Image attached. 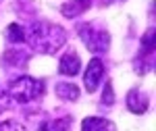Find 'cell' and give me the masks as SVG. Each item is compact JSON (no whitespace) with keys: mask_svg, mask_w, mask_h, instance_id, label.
<instances>
[{"mask_svg":"<svg viewBox=\"0 0 156 131\" xmlns=\"http://www.w3.org/2000/svg\"><path fill=\"white\" fill-rule=\"evenodd\" d=\"M56 96L62 98V100H71L73 102V100L79 98V87L75 83H67V81L65 83H58L56 85Z\"/></svg>","mask_w":156,"mask_h":131,"instance_id":"obj_9","label":"cell"},{"mask_svg":"<svg viewBox=\"0 0 156 131\" xmlns=\"http://www.w3.org/2000/svg\"><path fill=\"white\" fill-rule=\"evenodd\" d=\"M9 106H11V96H9V92H4L0 87V112H4Z\"/></svg>","mask_w":156,"mask_h":131,"instance_id":"obj_13","label":"cell"},{"mask_svg":"<svg viewBox=\"0 0 156 131\" xmlns=\"http://www.w3.org/2000/svg\"><path fill=\"white\" fill-rule=\"evenodd\" d=\"M46 92L44 83L40 79H34V77H21V79H15L11 83V90H9V96L11 100L19 102V104H27V102H34V100H40Z\"/></svg>","mask_w":156,"mask_h":131,"instance_id":"obj_2","label":"cell"},{"mask_svg":"<svg viewBox=\"0 0 156 131\" xmlns=\"http://www.w3.org/2000/svg\"><path fill=\"white\" fill-rule=\"evenodd\" d=\"M81 131H117L115 123L102 117H87L81 123Z\"/></svg>","mask_w":156,"mask_h":131,"instance_id":"obj_7","label":"cell"},{"mask_svg":"<svg viewBox=\"0 0 156 131\" xmlns=\"http://www.w3.org/2000/svg\"><path fill=\"white\" fill-rule=\"evenodd\" d=\"M58 71L62 75H77L81 71V58L77 56L75 50H67L62 56H60V65H58Z\"/></svg>","mask_w":156,"mask_h":131,"instance_id":"obj_5","label":"cell"},{"mask_svg":"<svg viewBox=\"0 0 156 131\" xmlns=\"http://www.w3.org/2000/svg\"><path fill=\"white\" fill-rule=\"evenodd\" d=\"M69 123H71V119H69V117H67V119L46 121V123L42 125V131H67V129H69Z\"/></svg>","mask_w":156,"mask_h":131,"instance_id":"obj_11","label":"cell"},{"mask_svg":"<svg viewBox=\"0 0 156 131\" xmlns=\"http://www.w3.org/2000/svg\"><path fill=\"white\" fill-rule=\"evenodd\" d=\"M102 102H104V104H112V102H115V98H112V85H110V81H106V85H104V96H102Z\"/></svg>","mask_w":156,"mask_h":131,"instance_id":"obj_14","label":"cell"},{"mask_svg":"<svg viewBox=\"0 0 156 131\" xmlns=\"http://www.w3.org/2000/svg\"><path fill=\"white\" fill-rule=\"evenodd\" d=\"M102 77H104V62L100 58H92L90 65H87V69H85V73H83L85 90H87L90 94L96 92L98 85L102 83Z\"/></svg>","mask_w":156,"mask_h":131,"instance_id":"obj_4","label":"cell"},{"mask_svg":"<svg viewBox=\"0 0 156 131\" xmlns=\"http://www.w3.org/2000/svg\"><path fill=\"white\" fill-rule=\"evenodd\" d=\"M65 42H67L65 29L54 23L37 21L29 29H25V44H29L34 50L44 54H54L58 48H62Z\"/></svg>","mask_w":156,"mask_h":131,"instance_id":"obj_1","label":"cell"},{"mask_svg":"<svg viewBox=\"0 0 156 131\" xmlns=\"http://www.w3.org/2000/svg\"><path fill=\"white\" fill-rule=\"evenodd\" d=\"M6 40L11 42V44H25V29L21 27L19 23H11L6 27Z\"/></svg>","mask_w":156,"mask_h":131,"instance_id":"obj_10","label":"cell"},{"mask_svg":"<svg viewBox=\"0 0 156 131\" xmlns=\"http://www.w3.org/2000/svg\"><path fill=\"white\" fill-rule=\"evenodd\" d=\"M148 104H150L148 102V96L140 87H133L131 92H129V96H127V106L135 115H144L146 110H148Z\"/></svg>","mask_w":156,"mask_h":131,"instance_id":"obj_6","label":"cell"},{"mask_svg":"<svg viewBox=\"0 0 156 131\" xmlns=\"http://www.w3.org/2000/svg\"><path fill=\"white\" fill-rule=\"evenodd\" d=\"M79 37L85 44V48L92 52H106L110 46V36L106 31H98L92 23L79 25Z\"/></svg>","mask_w":156,"mask_h":131,"instance_id":"obj_3","label":"cell"},{"mask_svg":"<svg viewBox=\"0 0 156 131\" xmlns=\"http://www.w3.org/2000/svg\"><path fill=\"white\" fill-rule=\"evenodd\" d=\"M90 6H92V0H69V2H65V4L60 6V11H62L65 17L73 19V17H77V15L85 12Z\"/></svg>","mask_w":156,"mask_h":131,"instance_id":"obj_8","label":"cell"},{"mask_svg":"<svg viewBox=\"0 0 156 131\" xmlns=\"http://www.w3.org/2000/svg\"><path fill=\"white\" fill-rule=\"evenodd\" d=\"M0 131H27V129L19 121H2L0 123Z\"/></svg>","mask_w":156,"mask_h":131,"instance_id":"obj_12","label":"cell"}]
</instances>
